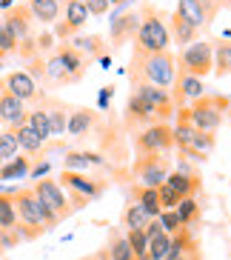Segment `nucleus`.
<instances>
[{"instance_id": "nucleus-1", "label": "nucleus", "mask_w": 231, "mask_h": 260, "mask_svg": "<svg viewBox=\"0 0 231 260\" xmlns=\"http://www.w3.org/2000/svg\"><path fill=\"white\" fill-rule=\"evenodd\" d=\"M174 112H177L174 100H171V94L166 89L140 83V86H131L129 98H126L123 123H126V129L134 135V132L154 126V123H171Z\"/></svg>"}, {"instance_id": "nucleus-2", "label": "nucleus", "mask_w": 231, "mask_h": 260, "mask_svg": "<svg viewBox=\"0 0 231 260\" xmlns=\"http://www.w3.org/2000/svg\"><path fill=\"white\" fill-rule=\"evenodd\" d=\"M174 72H177V57L171 52L146 54L131 46V63H129V72H126L131 86L148 83V86H157V89L169 92L171 83H174Z\"/></svg>"}, {"instance_id": "nucleus-3", "label": "nucleus", "mask_w": 231, "mask_h": 260, "mask_svg": "<svg viewBox=\"0 0 231 260\" xmlns=\"http://www.w3.org/2000/svg\"><path fill=\"white\" fill-rule=\"evenodd\" d=\"M89 72V60L77 52L71 43L54 46V52L46 57V83L49 86H71L80 83Z\"/></svg>"}, {"instance_id": "nucleus-4", "label": "nucleus", "mask_w": 231, "mask_h": 260, "mask_svg": "<svg viewBox=\"0 0 231 260\" xmlns=\"http://www.w3.org/2000/svg\"><path fill=\"white\" fill-rule=\"evenodd\" d=\"M137 15H140V26H137L134 40H131V46L146 54L169 52L171 38H169V26H166V15L157 6H151V3H143V9Z\"/></svg>"}, {"instance_id": "nucleus-5", "label": "nucleus", "mask_w": 231, "mask_h": 260, "mask_svg": "<svg viewBox=\"0 0 231 260\" xmlns=\"http://www.w3.org/2000/svg\"><path fill=\"white\" fill-rule=\"evenodd\" d=\"M231 98L225 94H203V98L188 103V123L200 132H217L223 126L225 115H228Z\"/></svg>"}, {"instance_id": "nucleus-6", "label": "nucleus", "mask_w": 231, "mask_h": 260, "mask_svg": "<svg viewBox=\"0 0 231 260\" xmlns=\"http://www.w3.org/2000/svg\"><path fill=\"white\" fill-rule=\"evenodd\" d=\"M15 212H17V232H20L23 240H34V237L46 235V226L40 220L37 194L31 191V186L15 189Z\"/></svg>"}, {"instance_id": "nucleus-7", "label": "nucleus", "mask_w": 231, "mask_h": 260, "mask_svg": "<svg viewBox=\"0 0 231 260\" xmlns=\"http://www.w3.org/2000/svg\"><path fill=\"white\" fill-rule=\"evenodd\" d=\"M131 146H134L137 157L140 154H171L174 152V129H171V123L146 126V129L134 132Z\"/></svg>"}, {"instance_id": "nucleus-8", "label": "nucleus", "mask_w": 231, "mask_h": 260, "mask_svg": "<svg viewBox=\"0 0 231 260\" xmlns=\"http://www.w3.org/2000/svg\"><path fill=\"white\" fill-rule=\"evenodd\" d=\"M177 69H183L185 75L191 77H206L214 72V46H211V40H194L188 46L180 52L177 57Z\"/></svg>"}, {"instance_id": "nucleus-9", "label": "nucleus", "mask_w": 231, "mask_h": 260, "mask_svg": "<svg viewBox=\"0 0 231 260\" xmlns=\"http://www.w3.org/2000/svg\"><path fill=\"white\" fill-rule=\"evenodd\" d=\"M131 172L143 186L148 189H160L166 183V177L171 175V157L169 154H140L131 163Z\"/></svg>"}, {"instance_id": "nucleus-10", "label": "nucleus", "mask_w": 231, "mask_h": 260, "mask_svg": "<svg viewBox=\"0 0 231 260\" xmlns=\"http://www.w3.org/2000/svg\"><path fill=\"white\" fill-rule=\"evenodd\" d=\"M54 180H57L66 191H74V194H80V198L89 200V203H92V200H100L108 189V180H103V177L86 175V172H69V169H63L60 177H54Z\"/></svg>"}, {"instance_id": "nucleus-11", "label": "nucleus", "mask_w": 231, "mask_h": 260, "mask_svg": "<svg viewBox=\"0 0 231 260\" xmlns=\"http://www.w3.org/2000/svg\"><path fill=\"white\" fill-rule=\"evenodd\" d=\"M31 191L37 194V200L43 203V206L52 209L57 220H66V217L74 214V209H71V203H69V194L63 191V186L57 183L54 177H40V180H34Z\"/></svg>"}, {"instance_id": "nucleus-12", "label": "nucleus", "mask_w": 231, "mask_h": 260, "mask_svg": "<svg viewBox=\"0 0 231 260\" xmlns=\"http://www.w3.org/2000/svg\"><path fill=\"white\" fill-rule=\"evenodd\" d=\"M86 23H89L86 3H80V0H71V3H66V6H63V20H57V23L52 26V35H54V40L69 43L74 35H80V31H83Z\"/></svg>"}, {"instance_id": "nucleus-13", "label": "nucleus", "mask_w": 231, "mask_h": 260, "mask_svg": "<svg viewBox=\"0 0 231 260\" xmlns=\"http://www.w3.org/2000/svg\"><path fill=\"white\" fill-rule=\"evenodd\" d=\"M137 26H140V15L131 12V9H120L111 20H108V46L111 52H120L126 43L134 40L137 35Z\"/></svg>"}, {"instance_id": "nucleus-14", "label": "nucleus", "mask_w": 231, "mask_h": 260, "mask_svg": "<svg viewBox=\"0 0 231 260\" xmlns=\"http://www.w3.org/2000/svg\"><path fill=\"white\" fill-rule=\"evenodd\" d=\"M169 94H171V100H174V109H185L191 100L206 94V83H203L200 77H191V75H185L183 69H177Z\"/></svg>"}, {"instance_id": "nucleus-15", "label": "nucleus", "mask_w": 231, "mask_h": 260, "mask_svg": "<svg viewBox=\"0 0 231 260\" xmlns=\"http://www.w3.org/2000/svg\"><path fill=\"white\" fill-rule=\"evenodd\" d=\"M3 83H6L9 94H15V98L23 100V103H34V106H37V103H43V98H46V92H43V89H40V86L20 69L9 72V75L3 77Z\"/></svg>"}, {"instance_id": "nucleus-16", "label": "nucleus", "mask_w": 231, "mask_h": 260, "mask_svg": "<svg viewBox=\"0 0 231 260\" xmlns=\"http://www.w3.org/2000/svg\"><path fill=\"white\" fill-rule=\"evenodd\" d=\"M3 23L12 29V35L17 38V43H23V40H29V38H34L37 31H34V17H31V12H29V6L26 3H15L12 9H6L3 12Z\"/></svg>"}, {"instance_id": "nucleus-17", "label": "nucleus", "mask_w": 231, "mask_h": 260, "mask_svg": "<svg viewBox=\"0 0 231 260\" xmlns=\"http://www.w3.org/2000/svg\"><path fill=\"white\" fill-rule=\"evenodd\" d=\"M100 123V115L94 109L86 106H71L69 109V123H66V135L71 140H86L94 132V126Z\"/></svg>"}, {"instance_id": "nucleus-18", "label": "nucleus", "mask_w": 231, "mask_h": 260, "mask_svg": "<svg viewBox=\"0 0 231 260\" xmlns=\"http://www.w3.org/2000/svg\"><path fill=\"white\" fill-rule=\"evenodd\" d=\"M43 112H46V120H49V132H52V138H60V135H66V123H69V103L60 98H52V94H46L43 98V103H37Z\"/></svg>"}, {"instance_id": "nucleus-19", "label": "nucleus", "mask_w": 231, "mask_h": 260, "mask_svg": "<svg viewBox=\"0 0 231 260\" xmlns=\"http://www.w3.org/2000/svg\"><path fill=\"white\" fill-rule=\"evenodd\" d=\"M69 43L83 54L86 60H103L111 52V46H108V40L103 35H74Z\"/></svg>"}, {"instance_id": "nucleus-20", "label": "nucleus", "mask_w": 231, "mask_h": 260, "mask_svg": "<svg viewBox=\"0 0 231 260\" xmlns=\"http://www.w3.org/2000/svg\"><path fill=\"white\" fill-rule=\"evenodd\" d=\"M166 186L177 191L180 198H197L203 189V180L197 172H188V169H171V175L166 177Z\"/></svg>"}, {"instance_id": "nucleus-21", "label": "nucleus", "mask_w": 231, "mask_h": 260, "mask_svg": "<svg viewBox=\"0 0 231 260\" xmlns=\"http://www.w3.org/2000/svg\"><path fill=\"white\" fill-rule=\"evenodd\" d=\"M26 115H29V109H26L23 100H17L15 94H9L3 89V94H0V123H3V129H15V126L26 123Z\"/></svg>"}, {"instance_id": "nucleus-22", "label": "nucleus", "mask_w": 231, "mask_h": 260, "mask_svg": "<svg viewBox=\"0 0 231 260\" xmlns=\"http://www.w3.org/2000/svg\"><path fill=\"white\" fill-rule=\"evenodd\" d=\"M129 200H134L143 212L148 214V217H160V198H157V189H148V186H143V183H131L129 186Z\"/></svg>"}, {"instance_id": "nucleus-23", "label": "nucleus", "mask_w": 231, "mask_h": 260, "mask_svg": "<svg viewBox=\"0 0 231 260\" xmlns=\"http://www.w3.org/2000/svg\"><path fill=\"white\" fill-rule=\"evenodd\" d=\"M12 132H15L17 149H20V152H23L29 160H31V157H34V160H37V157H43V152H46V143H40V138L29 129V123H20V126H15Z\"/></svg>"}, {"instance_id": "nucleus-24", "label": "nucleus", "mask_w": 231, "mask_h": 260, "mask_svg": "<svg viewBox=\"0 0 231 260\" xmlns=\"http://www.w3.org/2000/svg\"><path fill=\"white\" fill-rule=\"evenodd\" d=\"M26 6H29V12H31V17H34L37 26H54L57 17H60L57 0H29Z\"/></svg>"}, {"instance_id": "nucleus-25", "label": "nucleus", "mask_w": 231, "mask_h": 260, "mask_svg": "<svg viewBox=\"0 0 231 260\" xmlns=\"http://www.w3.org/2000/svg\"><path fill=\"white\" fill-rule=\"evenodd\" d=\"M103 163H106V157L94 152H77V149L66 152V157H63V169H69V172H86V169L103 166Z\"/></svg>"}, {"instance_id": "nucleus-26", "label": "nucleus", "mask_w": 231, "mask_h": 260, "mask_svg": "<svg viewBox=\"0 0 231 260\" xmlns=\"http://www.w3.org/2000/svg\"><path fill=\"white\" fill-rule=\"evenodd\" d=\"M169 38H174V46L185 49L188 43H194V40H197V29H191V26H188L183 17L174 12V15L169 17Z\"/></svg>"}, {"instance_id": "nucleus-27", "label": "nucleus", "mask_w": 231, "mask_h": 260, "mask_svg": "<svg viewBox=\"0 0 231 260\" xmlns=\"http://www.w3.org/2000/svg\"><path fill=\"white\" fill-rule=\"evenodd\" d=\"M148 220H151V217H148V214L143 212L134 200H129V203L123 206V217H120L123 232H143L148 226Z\"/></svg>"}, {"instance_id": "nucleus-28", "label": "nucleus", "mask_w": 231, "mask_h": 260, "mask_svg": "<svg viewBox=\"0 0 231 260\" xmlns=\"http://www.w3.org/2000/svg\"><path fill=\"white\" fill-rule=\"evenodd\" d=\"M106 254H108V260H134V252H131V246H129V240H126L123 229H111Z\"/></svg>"}, {"instance_id": "nucleus-29", "label": "nucleus", "mask_w": 231, "mask_h": 260, "mask_svg": "<svg viewBox=\"0 0 231 260\" xmlns=\"http://www.w3.org/2000/svg\"><path fill=\"white\" fill-rule=\"evenodd\" d=\"M214 46V72L217 77H228L231 75V40H211Z\"/></svg>"}, {"instance_id": "nucleus-30", "label": "nucleus", "mask_w": 231, "mask_h": 260, "mask_svg": "<svg viewBox=\"0 0 231 260\" xmlns=\"http://www.w3.org/2000/svg\"><path fill=\"white\" fill-rule=\"evenodd\" d=\"M17 226V212H15V189L0 191V229H15Z\"/></svg>"}, {"instance_id": "nucleus-31", "label": "nucleus", "mask_w": 231, "mask_h": 260, "mask_svg": "<svg viewBox=\"0 0 231 260\" xmlns=\"http://www.w3.org/2000/svg\"><path fill=\"white\" fill-rule=\"evenodd\" d=\"M177 15L183 17L191 29H197V31L206 29V17H203L200 6H197V0H177Z\"/></svg>"}, {"instance_id": "nucleus-32", "label": "nucleus", "mask_w": 231, "mask_h": 260, "mask_svg": "<svg viewBox=\"0 0 231 260\" xmlns=\"http://www.w3.org/2000/svg\"><path fill=\"white\" fill-rule=\"evenodd\" d=\"M26 123H29V129L40 138V143H49V140H52V132H49L46 112H43L40 106H31V109H29V115H26Z\"/></svg>"}, {"instance_id": "nucleus-33", "label": "nucleus", "mask_w": 231, "mask_h": 260, "mask_svg": "<svg viewBox=\"0 0 231 260\" xmlns=\"http://www.w3.org/2000/svg\"><path fill=\"white\" fill-rule=\"evenodd\" d=\"M29 169H31V160L17 154V157H12V160L0 166V180H20V177L29 175Z\"/></svg>"}, {"instance_id": "nucleus-34", "label": "nucleus", "mask_w": 231, "mask_h": 260, "mask_svg": "<svg viewBox=\"0 0 231 260\" xmlns=\"http://www.w3.org/2000/svg\"><path fill=\"white\" fill-rule=\"evenodd\" d=\"M174 212H177V217H180L183 226H191L194 229V223H197V217H200V203H197V198H183Z\"/></svg>"}, {"instance_id": "nucleus-35", "label": "nucleus", "mask_w": 231, "mask_h": 260, "mask_svg": "<svg viewBox=\"0 0 231 260\" xmlns=\"http://www.w3.org/2000/svg\"><path fill=\"white\" fill-rule=\"evenodd\" d=\"M169 254H171V235L163 232L154 240H148V252H146L148 260H169Z\"/></svg>"}, {"instance_id": "nucleus-36", "label": "nucleus", "mask_w": 231, "mask_h": 260, "mask_svg": "<svg viewBox=\"0 0 231 260\" xmlns=\"http://www.w3.org/2000/svg\"><path fill=\"white\" fill-rule=\"evenodd\" d=\"M9 54H17V38L0 17V60H6Z\"/></svg>"}, {"instance_id": "nucleus-37", "label": "nucleus", "mask_w": 231, "mask_h": 260, "mask_svg": "<svg viewBox=\"0 0 231 260\" xmlns=\"http://www.w3.org/2000/svg\"><path fill=\"white\" fill-rule=\"evenodd\" d=\"M17 154H20V149H17L15 132H12V129H3V132H0V157H3V163L12 160V157H17Z\"/></svg>"}, {"instance_id": "nucleus-38", "label": "nucleus", "mask_w": 231, "mask_h": 260, "mask_svg": "<svg viewBox=\"0 0 231 260\" xmlns=\"http://www.w3.org/2000/svg\"><path fill=\"white\" fill-rule=\"evenodd\" d=\"M126 240H129L131 252H134V260H143L148 252V237L146 232H126ZM148 260V257H146Z\"/></svg>"}, {"instance_id": "nucleus-39", "label": "nucleus", "mask_w": 231, "mask_h": 260, "mask_svg": "<svg viewBox=\"0 0 231 260\" xmlns=\"http://www.w3.org/2000/svg\"><path fill=\"white\" fill-rule=\"evenodd\" d=\"M26 75H29L34 83H46V57H43V54L29 57V69H26Z\"/></svg>"}, {"instance_id": "nucleus-40", "label": "nucleus", "mask_w": 231, "mask_h": 260, "mask_svg": "<svg viewBox=\"0 0 231 260\" xmlns=\"http://www.w3.org/2000/svg\"><path fill=\"white\" fill-rule=\"evenodd\" d=\"M160 226H163V232L166 235H174V232H180L183 229V223H180V217H177V212L174 209H166V212H160Z\"/></svg>"}, {"instance_id": "nucleus-41", "label": "nucleus", "mask_w": 231, "mask_h": 260, "mask_svg": "<svg viewBox=\"0 0 231 260\" xmlns=\"http://www.w3.org/2000/svg\"><path fill=\"white\" fill-rule=\"evenodd\" d=\"M157 198H160V209H163V212H166V209H177V203L183 200L177 191L171 189V186H166V183L157 189Z\"/></svg>"}, {"instance_id": "nucleus-42", "label": "nucleus", "mask_w": 231, "mask_h": 260, "mask_svg": "<svg viewBox=\"0 0 231 260\" xmlns=\"http://www.w3.org/2000/svg\"><path fill=\"white\" fill-rule=\"evenodd\" d=\"M197 6H200L203 17H206V26H211V20L217 17V12L223 9V0H197Z\"/></svg>"}, {"instance_id": "nucleus-43", "label": "nucleus", "mask_w": 231, "mask_h": 260, "mask_svg": "<svg viewBox=\"0 0 231 260\" xmlns=\"http://www.w3.org/2000/svg\"><path fill=\"white\" fill-rule=\"evenodd\" d=\"M86 12H89V17H106L111 12V3L108 0H86Z\"/></svg>"}, {"instance_id": "nucleus-44", "label": "nucleus", "mask_w": 231, "mask_h": 260, "mask_svg": "<svg viewBox=\"0 0 231 260\" xmlns=\"http://www.w3.org/2000/svg\"><path fill=\"white\" fill-rule=\"evenodd\" d=\"M143 232H146V237H148V240H154L157 235H163V226H160V220L154 217V220H148V226H146Z\"/></svg>"}, {"instance_id": "nucleus-45", "label": "nucleus", "mask_w": 231, "mask_h": 260, "mask_svg": "<svg viewBox=\"0 0 231 260\" xmlns=\"http://www.w3.org/2000/svg\"><path fill=\"white\" fill-rule=\"evenodd\" d=\"M114 94V86H106V92L100 94V106H108V98Z\"/></svg>"}, {"instance_id": "nucleus-46", "label": "nucleus", "mask_w": 231, "mask_h": 260, "mask_svg": "<svg viewBox=\"0 0 231 260\" xmlns=\"http://www.w3.org/2000/svg\"><path fill=\"white\" fill-rule=\"evenodd\" d=\"M108 3H111V9H126V6H129V3H131V0H108Z\"/></svg>"}, {"instance_id": "nucleus-47", "label": "nucleus", "mask_w": 231, "mask_h": 260, "mask_svg": "<svg viewBox=\"0 0 231 260\" xmlns=\"http://www.w3.org/2000/svg\"><path fill=\"white\" fill-rule=\"evenodd\" d=\"M66 3H71V0H57V6H60V9L66 6Z\"/></svg>"}, {"instance_id": "nucleus-48", "label": "nucleus", "mask_w": 231, "mask_h": 260, "mask_svg": "<svg viewBox=\"0 0 231 260\" xmlns=\"http://www.w3.org/2000/svg\"><path fill=\"white\" fill-rule=\"evenodd\" d=\"M3 89H6V83H3V77H0V94H3Z\"/></svg>"}, {"instance_id": "nucleus-49", "label": "nucleus", "mask_w": 231, "mask_h": 260, "mask_svg": "<svg viewBox=\"0 0 231 260\" xmlns=\"http://www.w3.org/2000/svg\"><path fill=\"white\" fill-rule=\"evenodd\" d=\"M77 260H94V254H89V257H77Z\"/></svg>"}, {"instance_id": "nucleus-50", "label": "nucleus", "mask_w": 231, "mask_h": 260, "mask_svg": "<svg viewBox=\"0 0 231 260\" xmlns=\"http://www.w3.org/2000/svg\"><path fill=\"white\" fill-rule=\"evenodd\" d=\"M228 117H231V106H228Z\"/></svg>"}, {"instance_id": "nucleus-51", "label": "nucleus", "mask_w": 231, "mask_h": 260, "mask_svg": "<svg viewBox=\"0 0 231 260\" xmlns=\"http://www.w3.org/2000/svg\"><path fill=\"white\" fill-rule=\"evenodd\" d=\"M0 166H3V157H0Z\"/></svg>"}, {"instance_id": "nucleus-52", "label": "nucleus", "mask_w": 231, "mask_h": 260, "mask_svg": "<svg viewBox=\"0 0 231 260\" xmlns=\"http://www.w3.org/2000/svg\"><path fill=\"white\" fill-rule=\"evenodd\" d=\"M80 3H86V0H80Z\"/></svg>"}]
</instances>
